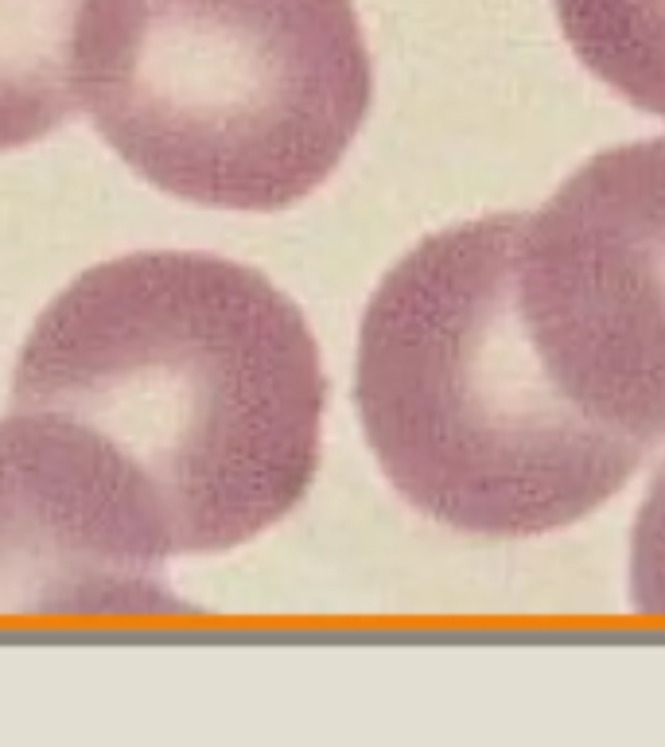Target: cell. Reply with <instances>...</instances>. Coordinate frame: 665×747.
Instances as JSON below:
<instances>
[{"label": "cell", "instance_id": "obj_1", "mask_svg": "<svg viewBox=\"0 0 665 747\" xmlns=\"http://www.w3.org/2000/svg\"><path fill=\"white\" fill-rule=\"evenodd\" d=\"M327 378L304 312L210 253H129L32 327L12 409L102 432L148 475L175 553L245 545L308 495Z\"/></svg>", "mask_w": 665, "mask_h": 747}, {"label": "cell", "instance_id": "obj_2", "mask_svg": "<svg viewBox=\"0 0 665 747\" xmlns=\"http://www.w3.org/2000/svg\"><path fill=\"white\" fill-rule=\"evenodd\" d=\"M518 218L428 234L385 273L358 327L354 405L382 475L471 537L557 534L646 460L537 355L514 288Z\"/></svg>", "mask_w": 665, "mask_h": 747}, {"label": "cell", "instance_id": "obj_3", "mask_svg": "<svg viewBox=\"0 0 665 747\" xmlns=\"http://www.w3.org/2000/svg\"><path fill=\"white\" fill-rule=\"evenodd\" d=\"M74 90L152 187L269 214L343 164L374 63L354 0H86Z\"/></svg>", "mask_w": 665, "mask_h": 747}, {"label": "cell", "instance_id": "obj_4", "mask_svg": "<svg viewBox=\"0 0 665 747\" xmlns=\"http://www.w3.org/2000/svg\"><path fill=\"white\" fill-rule=\"evenodd\" d=\"M514 288L560 390L665 444V133L595 152L518 218Z\"/></svg>", "mask_w": 665, "mask_h": 747}, {"label": "cell", "instance_id": "obj_5", "mask_svg": "<svg viewBox=\"0 0 665 747\" xmlns=\"http://www.w3.org/2000/svg\"><path fill=\"white\" fill-rule=\"evenodd\" d=\"M168 510L102 432L59 413L0 421V615H179Z\"/></svg>", "mask_w": 665, "mask_h": 747}, {"label": "cell", "instance_id": "obj_6", "mask_svg": "<svg viewBox=\"0 0 665 747\" xmlns=\"http://www.w3.org/2000/svg\"><path fill=\"white\" fill-rule=\"evenodd\" d=\"M86 0H0V152L59 129L78 106L74 32Z\"/></svg>", "mask_w": 665, "mask_h": 747}, {"label": "cell", "instance_id": "obj_7", "mask_svg": "<svg viewBox=\"0 0 665 747\" xmlns=\"http://www.w3.org/2000/svg\"><path fill=\"white\" fill-rule=\"evenodd\" d=\"M564 43L627 106L665 121V0H553Z\"/></svg>", "mask_w": 665, "mask_h": 747}, {"label": "cell", "instance_id": "obj_8", "mask_svg": "<svg viewBox=\"0 0 665 747\" xmlns=\"http://www.w3.org/2000/svg\"><path fill=\"white\" fill-rule=\"evenodd\" d=\"M627 596L638 615L665 619V463L650 475L630 526Z\"/></svg>", "mask_w": 665, "mask_h": 747}]
</instances>
